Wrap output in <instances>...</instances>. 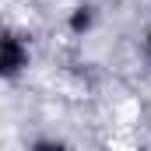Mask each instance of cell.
<instances>
[{
	"label": "cell",
	"mask_w": 151,
	"mask_h": 151,
	"mask_svg": "<svg viewBox=\"0 0 151 151\" xmlns=\"http://www.w3.org/2000/svg\"><path fill=\"white\" fill-rule=\"evenodd\" d=\"M25 63H28V49L21 46V39H18V35H7V39H4V49H0V67H4V77H14Z\"/></svg>",
	"instance_id": "obj_1"
},
{
	"label": "cell",
	"mask_w": 151,
	"mask_h": 151,
	"mask_svg": "<svg viewBox=\"0 0 151 151\" xmlns=\"http://www.w3.org/2000/svg\"><path fill=\"white\" fill-rule=\"evenodd\" d=\"M70 28H74V32H88V28H91V11H88V7H77L74 11Z\"/></svg>",
	"instance_id": "obj_2"
},
{
	"label": "cell",
	"mask_w": 151,
	"mask_h": 151,
	"mask_svg": "<svg viewBox=\"0 0 151 151\" xmlns=\"http://www.w3.org/2000/svg\"><path fill=\"white\" fill-rule=\"evenodd\" d=\"M35 151H63V148H60V144H39Z\"/></svg>",
	"instance_id": "obj_3"
},
{
	"label": "cell",
	"mask_w": 151,
	"mask_h": 151,
	"mask_svg": "<svg viewBox=\"0 0 151 151\" xmlns=\"http://www.w3.org/2000/svg\"><path fill=\"white\" fill-rule=\"evenodd\" d=\"M148 49H151V39H148Z\"/></svg>",
	"instance_id": "obj_4"
}]
</instances>
